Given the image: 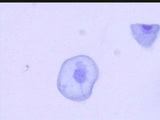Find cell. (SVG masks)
<instances>
[{
    "instance_id": "obj_1",
    "label": "cell",
    "mask_w": 160,
    "mask_h": 120,
    "mask_svg": "<svg viewBox=\"0 0 160 120\" xmlns=\"http://www.w3.org/2000/svg\"><path fill=\"white\" fill-rule=\"evenodd\" d=\"M95 61L84 55L76 56L65 60L57 78V87L60 93L72 101L81 102L91 96L99 76Z\"/></svg>"
},
{
    "instance_id": "obj_2",
    "label": "cell",
    "mask_w": 160,
    "mask_h": 120,
    "mask_svg": "<svg viewBox=\"0 0 160 120\" xmlns=\"http://www.w3.org/2000/svg\"><path fill=\"white\" fill-rule=\"evenodd\" d=\"M134 38L141 46L151 47L156 40L160 30V25L131 24L130 26Z\"/></svg>"
}]
</instances>
